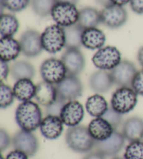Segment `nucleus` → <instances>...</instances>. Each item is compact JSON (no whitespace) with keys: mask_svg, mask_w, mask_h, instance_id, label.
<instances>
[{"mask_svg":"<svg viewBox=\"0 0 143 159\" xmlns=\"http://www.w3.org/2000/svg\"><path fill=\"white\" fill-rule=\"evenodd\" d=\"M42 120L41 110L35 102H22L16 110V121L21 130L33 132L40 127Z\"/></svg>","mask_w":143,"mask_h":159,"instance_id":"obj_1","label":"nucleus"},{"mask_svg":"<svg viewBox=\"0 0 143 159\" xmlns=\"http://www.w3.org/2000/svg\"><path fill=\"white\" fill-rule=\"evenodd\" d=\"M65 138L68 147L77 153H88L95 147L96 140L91 137L88 128L83 126L70 127Z\"/></svg>","mask_w":143,"mask_h":159,"instance_id":"obj_2","label":"nucleus"},{"mask_svg":"<svg viewBox=\"0 0 143 159\" xmlns=\"http://www.w3.org/2000/svg\"><path fill=\"white\" fill-rule=\"evenodd\" d=\"M111 107L121 115L130 112L138 103V94L131 87H121L113 93Z\"/></svg>","mask_w":143,"mask_h":159,"instance_id":"obj_3","label":"nucleus"},{"mask_svg":"<svg viewBox=\"0 0 143 159\" xmlns=\"http://www.w3.org/2000/svg\"><path fill=\"white\" fill-rule=\"evenodd\" d=\"M43 48L50 54H55L65 47V33L64 27L58 25H52L45 28L41 34Z\"/></svg>","mask_w":143,"mask_h":159,"instance_id":"obj_4","label":"nucleus"},{"mask_svg":"<svg viewBox=\"0 0 143 159\" xmlns=\"http://www.w3.org/2000/svg\"><path fill=\"white\" fill-rule=\"evenodd\" d=\"M40 73L44 81L57 84L67 75V71L63 61L56 58L45 59L40 67Z\"/></svg>","mask_w":143,"mask_h":159,"instance_id":"obj_5","label":"nucleus"},{"mask_svg":"<svg viewBox=\"0 0 143 159\" xmlns=\"http://www.w3.org/2000/svg\"><path fill=\"white\" fill-rule=\"evenodd\" d=\"M57 98L65 102L75 101L83 92V85L78 76L68 75L56 84Z\"/></svg>","mask_w":143,"mask_h":159,"instance_id":"obj_6","label":"nucleus"},{"mask_svg":"<svg viewBox=\"0 0 143 159\" xmlns=\"http://www.w3.org/2000/svg\"><path fill=\"white\" fill-rule=\"evenodd\" d=\"M122 61V55L116 47L105 46L97 50L92 57L94 66L99 70H113Z\"/></svg>","mask_w":143,"mask_h":159,"instance_id":"obj_7","label":"nucleus"},{"mask_svg":"<svg viewBox=\"0 0 143 159\" xmlns=\"http://www.w3.org/2000/svg\"><path fill=\"white\" fill-rule=\"evenodd\" d=\"M50 16L57 25L64 28L78 23L79 11L74 4L56 3Z\"/></svg>","mask_w":143,"mask_h":159,"instance_id":"obj_8","label":"nucleus"},{"mask_svg":"<svg viewBox=\"0 0 143 159\" xmlns=\"http://www.w3.org/2000/svg\"><path fill=\"white\" fill-rule=\"evenodd\" d=\"M21 52L27 57L33 58L42 52L43 45L41 34L35 30H27L20 38Z\"/></svg>","mask_w":143,"mask_h":159,"instance_id":"obj_9","label":"nucleus"},{"mask_svg":"<svg viewBox=\"0 0 143 159\" xmlns=\"http://www.w3.org/2000/svg\"><path fill=\"white\" fill-rule=\"evenodd\" d=\"M12 143L15 149L25 153L28 157H33L39 149L38 138L32 132L21 130L13 136Z\"/></svg>","mask_w":143,"mask_h":159,"instance_id":"obj_10","label":"nucleus"},{"mask_svg":"<svg viewBox=\"0 0 143 159\" xmlns=\"http://www.w3.org/2000/svg\"><path fill=\"white\" fill-rule=\"evenodd\" d=\"M101 23L110 29H118L124 25L128 20V13L123 7L111 5L101 11Z\"/></svg>","mask_w":143,"mask_h":159,"instance_id":"obj_11","label":"nucleus"},{"mask_svg":"<svg viewBox=\"0 0 143 159\" xmlns=\"http://www.w3.org/2000/svg\"><path fill=\"white\" fill-rule=\"evenodd\" d=\"M138 70L132 62L122 60L121 62L110 70L114 84L119 87H131L133 80Z\"/></svg>","mask_w":143,"mask_h":159,"instance_id":"obj_12","label":"nucleus"},{"mask_svg":"<svg viewBox=\"0 0 143 159\" xmlns=\"http://www.w3.org/2000/svg\"><path fill=\"white\" fill-rule=\"evenodd\" d=\"M125 140L126 138L122 133L114 130L106 140L96 141L95 148L96 152L104 157H113L121 152L125 144Z\"/></svg>","mask_w":143,"mask_h":159,"instance_id":"obj_13","label":"nucleus"},{"mask_svg":"<svg viewBox=\"0 0 143 159\" xmlns=\"http://www.w3.org/2000/svg\"><path fill=\"white\" fill-rule=\"evenodd\" d=\"M85 116V110L82 105L78 101H68L64 104L59 117L64 124L68 127L78 126Z\"/></svg>","mask_w":143,"mask_h":159,"instance_id":"obj_14","label":"nucleus"},{"mask_svg":"<svg viewBox=\"0 0 143 159\" xmlns=\"http://www.w3.org/2000/svg\"><path fill=\"white\" fill-rule=\"evenodd\" d=\"M61 60L68 75L78 76L85 69V59L79 49H67L63 53Z\"/></svg>","mask_w":143,"mask_h":159,"instance_id":"obj_15","label":"nucleus"},{"mask_svg":"<svg viewBox=\"0 0 143 159\" xmlns=\"http://www.w3.org/2000/svg\"><path fill=\"white\" fill-rule=\"evenodd\" d=\"M40 131L45 138L55 140L62 135L64 129V123L57 116L47 115L40 125Z\"/></svg>","mask_w":143,"mask_h":159,"instance_id":"obj_16","label":"nucleus"},{"mask_svg":"<svg viewBox=\"0 0 143 159\" xmlns=\"http://www.w3.org/2000/svg\"><path fill=\"white\" fill-rule=\"evenodd\" d=\"M114 84L110 72L99 70L93 73L89 79L91 89L96 93H104L109 91Z\"/></svg>","mask_w":143,"mask_h":159,"instance_id":"obj_17","label":"nucleus"},{"mask_svg":"<svg viewBox=\"0 0 143 159\" xmlns=\"http://www.w3.org/2000/svg\"><path fill=\"white\" fill-rule=\"evenodd\" d=\"M106 36L104 32L97 27L85 29L82 33V45L89 50H99L104 47Z\"/></svg>","mask_w":143,"mask_h":159,"instance_id":"obj_18","label":"nucleus"},{"mask_svg":"<svg viewBox=\"0 0 143 159\" xmlns=\"http://www.w3.org/2000/svg\"><path fill=\"white\" fill-rule=\"evenodd\" d=\"M87 128L91 137L96 141L106 140L115 130L109 122L103 117L94 119Z\"/></svg>","mask_w":143,"mask_h":159,"instance_id":"obj_19","label":"nucleus"},{"mask_svg":"<svg viewBox=\"0 0 143 159\" xmlns=\"http://www.w3.org/2000/svg\"><path fill=\"white\" fill-rule=\"evenodd\" d=\"M122 134L130 142L142 140L143 139V119L131 117L124 121L122 126Z\"/></svg>","mask_w":143,"mask_h":159,"instance_id":"obj_20","label":"nucleus"},{"mask_svg":"<svg viewBox=\"0 0 143 159\" xmlns=\"http://www.w3.org/2000/svg\"><path fill=\"white\" fill-rule=\"evenodd\" d=\"M37 103L47 107L53 103L57 99L56 86L45 81L36 84L35 97Z\"/></svg>","mask_w":143,"mask_h":159,"instance_id":"obj_21","label":"nucleus"},{"mask_svg":"<svg viewBox=\"0 0 143 159\" xmlns=\"http://www.w3.org/2000/svg\"><path fill=\"white\" fill-rule=\"evenodd\" d=\"M21 52L20 42L13 37H1L0 39V57L1 60L11 61L18 57Z\"/></svg>","mask_w":143,"mask_h":159,"instance_id":"obj_22","label":"nucleus"},{"mask_svg":"<svg viewBox=\"0 0 143 159\" xmlns=\"http://www.w3.org/2000/svg\"><path fill=\"white\" fill-rule=\"evenodd\" d=\"M13 89L16 98L18 101H29L35 97L36 85L30 79H22L16 82Z\"/></svg>","mask_w":143,"mask_h":159,"instance_id":"obj_23","label":"nucleus"},{"mask_svg":"<svg viewBox=\"0 0 143 159\" xmlns=\"http://www.w3.org/2000/svg\"><path fill=\"white\" fill-rule=\"evenodd\" d=\"M85 107L91 117H101L108 110V105L104 96L99 93H96L87 98Z\"/></svg>","mask_w":143,"mask_h":159,"instance_id":"obj_24","label":"nucleus"},{"mask_svg":"<svg viewBox=\"0 0 143 159\" xmlns=\"http://www.w3.org/2000/svg\"><path fill=\"white\" fill-rule=\"evenodd\" d=\"M101 23V12L92 7H85L79 11L78 24L83 29L96 27Z\"/></svg>","mask_w":143,"mask_h":159,"instance_id":"obj_25","label":"nucleus"},{"mask_svg":"<svg viewBox=\"0 0 143 159\" xmlns=\"http://www.w3.org/2000/svg\"><path fill=\"white\" fill-rule=\"evenodd\" d=\"M65 48L67 49H79L82 43V36L84 29L76 23L64 27Z\"/></svg>","mask_w":143,"mask_h":159,"instance_id":"obj_26","label":"nucleus"},{"mask_svg":"<svg viewBox=\"0 0 143 159\" xmlns=\"http://www.w3.org/2000/svg\"><path fill=\"white\" fill-rule=\"evenodd\" d=\"M11 76L15 80L22 79L31 80L35 75V69L30 62L18 61L14 63L10 70Z\"/></svg>","mask_w":143,"mask_h":159,"instance_id":"obj_27","label":"nucleus"},{"mask_svg":"<svg viewBox=\"0 0 143 159\" xmlns=\"http://www.w3.org/2000/svg\"><path fill=\"white\" fill-rule=\"evenodd\" d=\"M19 22L16 17L8 13L2 14L0 19L1 37H13L19 30Z\"/></svg>","mask_w":143,"mask_h":159,"instance_id":"obj_28","label":"nucleus"},{"mask_svg":"<svg viewBox=\"0 0 143 159\" xmlns=\"http://www.w3.org/2000/svg\"><path fill=\"white\" fill-rule=\"evenodd\" d=\"M56 0H31L32 10L38 16L45 18L51 15Z\"/></svg>","mask_w":143,"mask_h":159,"instance_id":"obj_29","label":"nucleus"},{"mask_svg":"<svg viewBox=\"0 0 143 159\" xmlns=\"http://www.w3.org/2000/svg\"><path fill=\"white\" fill-rule=\"evenodd\" d=\"M16 96L14 94L13 89L4 84L1 82L0 84V107L2 109L7 108L8 107L13 104Z\"/></svg>","mask_w":143,"mask_h":159,"instance_id":"obj_30","label":"nucleus"},{"mask_svg":"<svg viewBox=\"0 0 143 159\" xmlns=\"http://www.w3.org/2000/svg\"><path fill=\"white\" fill-rule=\"evenodd\" d=\"M124 157L126 159H143V142H131L126 147Z\"/></svg>","mask_w":143,"mask_h":159,"instance_id":"obj_31","label":"nucleus"},{"mask_svg":"<svg viewBox=\"0 0 143 159\" xmlns=\"http://www.w3.org/2000/svg\"><path fill=\"white\" fill-rule=\"evenodd\" d=\"M2 7L11 12H21L30 5V0H0Z\"/></svg>","mask_w":143,"mask_h":159,"instance_id":"obj_32","label":"nucleus"},{"mask_svg":"<svg viewBox=\"0 0 143 159\" xmlns=\"http://www.w3.org/2000/svg\"><path fill=\"white\" fill-rule=\"evenodd\" d=\"M101 117L109 122L115 130L117 128L119 127V125L121 124L122 121V115L115 111L112 107L108 108L106 112Z\"/></svg>","mask_w":143,"mask_h":159,"instance_id":"obj_33","label":"nucleus"},{"mask_svg":"<svg viewBox=\"0 0 143 159\" xmlns=\"http://www.w3.org/2000/svg\"><path fill=\"white\" fill-rule=\"evenodd\" d=\"M66 103L67 102L57 98V100L53 103L45 107H46V109H45V113H46L47 115H53L59 117L60 113H61L63 107H64Z\"/></svg>","mask_w":143,"mask_h":159,"instance_id":"obj_34","label":"nucleus"},{"mask_svg":"<svg viewBox=\"0 0 143 159\" xmlns=\"http://www.w3.org/2000/svg\"><path fill=\"white\" fill-rule=\"evenodd\" d=\"M131 88L137 94L143 96V69L136 73L131 84Z\"/></svg>","mask_w":143,"mask_h":159,"instance_id":"obj_35","label":"nucleus"},{"mask_svg":"<svg viewBox=\"0 0 143 159\" xmlns=\"http://www.w3.org/2000/svg\"><path fill=\"white\" fill-rule=\"evenodd\" d=\"M11 141V138L7 130L3 129H0V149L2 152L8 149Z\"/></svg>","mask_w":143,"mask_h":159,"instance_id":"obj_36","label":"nucleus"},{"mask_svg":"<svg viewBox=\"0 0 143 159\" xmlns=\"http://www.w3.org/2000/svg\"><path fill=\"white\" fill-rule=\"evenodd\" d=\"M130 6L134 13L139 15L143 14V0H131Z\"/></svg>","mask_w":143,"mask_h":159,"instance_id":"obj_37","label":"nucleus"},{"mask_svg":"<svg viewBox=\"0 0 143 159\" xmlns=\"http://www.w3.org/2000/svg\"><path fill=\"white\" fill-rule=\"evenodd\" d=\"M10 69L8 65V62L1 60L0 61V77H1V82L7 79L9 74Z\"/></svg>","mask_w":143,"mask_h":159,"instance_id":"obj_38","label":"nucleus"},{"mask_svg":"<svg viewBox=\"0 0 143 159\" xmlns=\"http://www.w3.org/2000/svg\"><path fill=\"white\" fill-rule=\"evenodd\" d=\"M28 156L18 150H13L9 152L5 159H29Z\"/></svg>","mask_w":143,"mask_h":159,"instance_id":"obj_39","label":"nucleus"},{"mask_svg":"<svg viewBox=\"0 0 143 159\" xmlns=\"http://www.w3.org/2000/svg\"><path fill=\"white\" fill-rule=\"evenodd\" d=\"M82 159H105V157L96 151V152H91L87 154Z\"/></svg>","mask_w":143,"mask_h":159,"instance_id":"obj_40","label":"nucleus"},{"mask_svg":"<svg viewBox=\"0 0 143 159\" xmlns=\"http://www.w3.org/2000/svg\"><path fill=\"white\" fill-rule=\"evenodd\" d=\"M110 1L114 5L123 7V6L127 4L128 3H130L131 0H110Z\"/></svg>","mask_w":143,"mask_h":159,"instance_id":"obj_41","label":"nucleus"},{"mask_svg":"<svg viewBox=\"0 0 143 159\" xmlns=\"http://www.w3.org/2000/svg\"><path fill=\"white\" fill-rule=\"evenodd\" d=\"M137 58H138V61L140 64L143 67V46L139 49L138 55H137Z\"/></svg>","mask_w":143,"mask_h":159,"instance_id":"obj_42","label":"nucleus"},{"mask_svg":"<svg viewBox=\"0 0 143 159\" xmlns=\"http://www.w3.org/2000/svg\"><path fill=\"white\" fill-rule=\"evenodd\" d=\"M95 1L98 3L99 4L103 6L104 8L113 5L110 0H95Z\"/></svg>","mask_w":143,"mask_h":159,"instance_id":"obj_43","label":"nucleus"},{"mask_svg":"<svg viewBox=\"0 0 143 159\" xmlns=\"http://www.w3.org/2000/svg\"><path fill=\"white\" fill-rule=\"evenodd\" d=\"M78 2L79 0H56L57 3H69L74 5H76Z\"/></svg>","mask_w":143,"mask_h":159,"instance_id":"obj_44","label":"nucleus"},{"mask_svg":"<svg viewBox=\"0 0 143 159\" xmlns=\"http://www.w3.org/2000/svg\"><path fill=\"white\" fill-rule=\"evenodd\" d=\"M112 159H126L124 157H115L113 158Z\"/></svg>","mask_w":143,"mask_h":159,"instance_id":"obj_45","label":"nucleus"},{"mask_svg":"<svg viewBox=\"0 0 143 159\" xmlns=\"http://www.w3.org/2000/svg\"><path fill=\"white\" fill-rule=\"evenodd\" d=\"M1 159H4V158H3V157H1Z\"/></svg>","mask_w":143,"mask_h":159,"instance_id":"obj_46","label":"nucleus"}]
</instances>
